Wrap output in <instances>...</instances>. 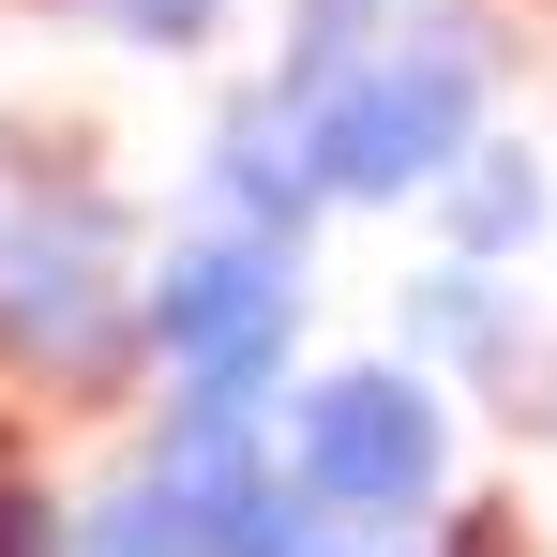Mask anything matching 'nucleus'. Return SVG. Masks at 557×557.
Wrapping results in <instances>:
<instances>
[{
  "mask_svg": "<svg viewBox=\"0 0 557 557\" xmlns=\"http://www.w3.org/2000/svg\"><path fill=\"white\" fill-rule=\"evenodd\" d=\"M30 166L0 196V392L46 407V422H121L151 376H136V257H151V211L136 182H106L91 151L46 166V136H15Z\"/></svg>",
  "mask_w": 557,
  "mask_h": 557,
  "instance_id": "1",
  "label": "nucleus"
},
{
  "mask_svg": "<svg viewBox=\"0 0 557 557\" xmlns=\"http://www.w3.org/2000/svg\"><path fill=\"white\" fill-rule=\"evenodd\" d=\"M512 61H528V46H512L497 0H422L376 61H347L317 106H286L317 196H332V211H407V196H422L467 136L512 106Z\"/></svg>",
  "mask_w": 557,
  "mask_h": 557,
  "instance_id": "2",
  "label": "nucleus"
},
{
  "mask_svg": "<svg viewBox=\"0 0 557 557\" xmlns=\"http://www.w3.org/2000/svg\"><path fill=\"white\" fill-rule=\"evenodd\" d=\"M272 482L317 497L332 528L362 543H422L467 497V407L407 347H362V362H286L272 392Z\"/></svg>",
  "mask_w": 557,
  "mask_h": 557,
  "instance_id": "3",
  "label": "nucleus"
},
{
  "mask_svg": "<svg viewBox=\"0 0 557 557\" xmlns=\"http://www.w3.org/2000/svg\"><path fill=\"white\" fill-rule=\"evenodd\" d=\"M301 317H317V286L286 242L182 211L136 257V376H151L136 407H272L301 362Z\"/></svg>",
  "mask_w": 557,
  "mask_h": 557,
  "instance_id": "4",
  "label": "nucleus"
},
{
  "mask_svg": "<svg viewBox=\"0 0 557 557\" xmlns=\"http://www.w3.org/2000/svg\"><path fill=\"white\" fill-rule=\"evenodd\" d=\"M392 347L437 376L453 407H497V422H557V347L528 272H482V257H422L392 286Z\"/></svg>",
  "mask_w": 557,
  "mask_h": 557,
  "instance_id": "5",
  "label": "nucleus"
},
{
  "mask_svg": "<svg viewBox=\"0 0 557 557\" xmlns=\"http://www.w3.org/2000/svg\"><path fill=\"white\" fill-rule=\"evenodd\" d=\"M196 211H211V226H257V242H286V257H317L332 196H317L301 121H286L272 91H226L211 121H196Z\"/></svg>",
  "mask_w": 557,
  "mask_h": 557,
  "instance_id": "6",
  "label": "nucleus"
},
{
  "mask_svg": "<svg viewBox=\"0 0 557 557\" xmlns=\"http://www.w3.org/2000/svg\"><path fill=\"white\" fill-rule=\"evenodd\" d=\"M407 211L437 226V257H482V272H528V257L557 242V166L528 151V136H512V121H482V136H467V151H453V166H437L422 196H407Z\"/></svg>",
  "mask_w": 557,
  "mask_h": 557,
  "instance_id": "7",
  "label": "nucleus"
},
{
  "mask_svg": "<svg viewBox=\"0 0 557 557\" xmlns=\"http://www.w3.org/2000/svg\"><path fill=\"white\" fill-rule=\"evenodd\" d=\"M407 15H422V0H272V61H257V91H272V106H317L347 61H376Z\"/></svg>",
  "mask_w": 557,
  "mask_h": 557,
  "instance_id": "8",
  "label": "nucleus"
},
{
  "mask_svg": "<svg viewBox=\"0 0 557 557\" xmlns=\"http://www.w3.org/2000/svg\"><path fill=\"white\" fill-rule=\"evenodd\" d=\"M46 15H76V30L121 46V61H211L257 0H46Z\"/></svg>",
  "mask_w": 557,
  "mask_h": 557,
  "instance_id": "9",
  "label": "nucleus"
},
{
  "mask_svg": "<svg viewBox=\"0 0 557 557\" xmlns=\"http://www.w3.org/2000/svg\"><path fill=\"white\" fill-rule=\"evenodd\" d=\"M76 557H211V528H196L151 467H121V482L76 497Z\"/></svg>",
  "mask_w": 557,
  "mask_h": 557,
  "instance_id": "10",
  "label": "nucleus"
},
{
  "mask_svg": "<svg viewBox=\"0 0 557 557\" xmlns=\"http://www.w3.org/2000/svg\"><path fill=\"white\" fill-rule=\"evenodd\" d=\"M211 557H376V543H362V528H332L317 497H286V482H257V497H242V512L211 528Z\"/></svg>",
  "mask_w": 557,
  "mask_h": 557,
  "instance_id": "11",
  "label": "nucleus"
},
{
  "mask_svg": "<svg viewBox=\"0 0 557 557\" xmlns=\"http://www.w3.org/2000/svg\"><path fill=\"white\" fill-rule=\"evenodd\" d=\"M0 557H76V497H61L30 453L0 467Z\"/></svg>",
  "mask_w": 557,
  "mask_h": 557,
  "instance_id": "12",
  "label": "nucleus"
},
{
  "mask_svg": "<svg viewBox=\"0 0 557 557\" xmlns=\"http://www.w3.org/2000/svg\"><path fill=\"white\" fill-rule=\"evenodd\" d=\"M376 557H512L497 512H437V543H376Z\"/></svg>",
  "mask_w": 557,
  "mask_h": 557,
  "instance_id": "13",
  "label": "nucleus"
},
{
  "mask_svg": "<svg viewBox=\"0 0 557 557\" xmlns=\"http://www.w3.org/2000/svg\"><path fill=\"white\" fill-rule=\"evenodd\" d=\"M15 453H30V407H15V392H0V467H15Z\"/></svg>",
  "mask_w": 557,
  "mask_h": 557,
  "instance_id": "14",
  "label": "nucleus"
}]
</instances>
